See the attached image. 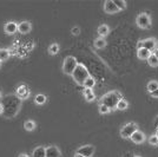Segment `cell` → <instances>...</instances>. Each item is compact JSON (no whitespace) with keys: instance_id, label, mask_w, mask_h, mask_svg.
<instances>
[{"instance_id":"1","label":"cell","mask_w":158,"mask_h":157,"mask_svg":"<svg viewBox=\"0 0 158 157\" xmlns=\"http://www.w3.org/2000/svg\"><path fill=\"white\" fill-rule=\"evenodd\" d=\"M123 98V96H122V93L117 90H113V91H110L105 93L100 100H99V104H103V105H106L109 109H111L112 110H116V108H117V104H118V102L120 99Z\"/></svg>"},{"instance_id":"2","label":"cell","mask_w":158,"mask_h":157,"mask_svg":"<svg viewBox=\"0 0 158 157\" xmlns=\"http://www.w3.org/2000/svg\"><path fill=\"white\" fill-rule=\"evenodd\" d=\"M71 76H72L73 80H74L77 84L83 85V83L86 80V78L90 77V73H89V70L86 69L85 66L83 65V64H79L78 63V65L74 69V71H73V73Z\"/></svg>"},{"instance_id":"3","label":"cell","mask_w":158,"mask_h":157,"mask_svg":"<svg viewBox=\"0 0 158 157\" xmlns=\"http://www.w3.org/2000/svg\"><path fill=\"white\" fill-rule=\"evenodd\" d=\"M77 65H78L77 59L74 58V57H72V56H69L63 62V72L65 74H70L71 76L73 73V71H74V69L77 67Z\"/></svg>"},{"instance_id":"4","label":"cell","mask_w":158,"mask_h":157,"mask_svg":"<svg viewBox=\"0 0 158 157\" xmlns=\"http://www.w3.org/2000/svg\"><path fill=\"white\" fill-rule=\"evenodd\" d=\"M138 130V125L137 123H133V122H130V123H126L125 125H123L122 128H120V136L122 138H124V139H127V138H130L132 136V134L135 132V131Z\"/></svg>"},{"instance_id":"5","label":"cell","mask_w":158,"mask_h":157,"mask_svg":"<svg viewBox=\"0 0 158 157\" xmlns=\"http://www.w3.org/2000/svg\"><path fill=\"white\" fill-rule=\"evenodd\" d=\"M136 24H137V26L140 27V28L146 30V28H149V27L151 26V17L148 13H145V12H142V13H139L138 15H137V18H136Z\"/></svg>"},{"instance_id":"6","label":"cell","mask_w":158,"mask_h":157,"mask_svg":"<svg viewBox=\"0 0 158 157\" xmlns=\"http://www.w3.org/2000/svg\"><path fill=\"white\" fill-rule=\"evenodd\" d=\"M140 45H142V49H146L152 53L158 47V41L156 38H148V39L140 40Z\"/></svg>"},{"instance_id":"7","label":"cell","mask_w":158,"mask_h":157,"mask_svg":"<svg viewBox=\"0 0 158 157\" xmlns=\"http://www.w3.org/2000/svg\"><path fill=\"white\" fill-rule=\"evenodd\" d=\"M77 154L81 155L84 157H92L94 154V146L91 144H85V145H81L77 149Z\"/></svg>"},{"instance_id":"8","label":"cell","mask_w":158,"mask_h":157,"mask_svg":"<svg viewBox=\"0 0 158 157\" xmlns=\"http://www.w3.org/2000/svg\"><path fill=\"white\" fill-rule=\"evenodd\" d=\"M15 95L19 99H27L30 97V89L26 84H21L20 86H18L17 91H15Z\"/></svg>"},{"instance_id":"9","label":"cell","mask_w":158,"mask_h":157,"mask_svg":"<svg viewBox=\"0 0 158 157\" xmlns=\"http://www.w3.org/2000/svg\"><path fill=\"white\" fill-rule=\"evenodd\" d=\"M104 11L109 14H113L119 12L120 10L116 6V4H114L113 0H106V1H104Z\"/></svg>"},{"instance_id":"10","label":"cell","mask_w":158,"mask_h":157,"mask_svg":"<svg viewBox=\"0 0 158 157\" xmlns=\"http://www.w3.org/2000/svg\"><path fill=\"white\" fill-rule=\"evenodd\" d=\"M130 139H131V142H133L135 144H142L145 141L144 132L138 129V130L135 131V132L132 134V136L130 137Z\"/></svg>"},{"instance_id":"11","label":"cell","mask_w":158,"mask_h":157,"mask_svg":"<svg viewBox=\"0 0 158 157\" xmlns=\"http://www.w3.org/2000/svg\"><path fill=\"white\" fill-rule=\"evenodd\" d=\"M61 151L56 145H48L46 148V157H60Z\"/></svg>"},{"instance_id":"12","label":"cell","mask_w":158,"mask_h":157,"mask_svg":"<svg viewBox=\"0 0 158 157\" xmlns=\"http://www.w3.org/2000/svg\"><path fill=\"white\" fill-rule=\"evenodd\" d=\"M32 30V25H31V23L30 21H21L18 24V32H20L21 34H26L28 33L30 31Z\"/></svg>"},{"instance_id":"13","label":"cell","mask_w":158,"mask_h":157,"mask_svg":"<svg viewBox=\"0 0 158 157\" xmlns=\"http://www.w3.org/2000/svg\"><path fill=\"white\" fill-rule=\"evenodd\" d=\"M4 30L7 34H14L18 31V24L15 21H7L4 26Z\"/></svg>"},{"instance_id":"14","label":"cell","mask_w":158,"mask_h":157,"mask_svg":"<svg viewBox=\"0 0 158 157\" xmlns=\"http://www.w3.org/2000/svg\"><path fill=\"white\" fill-rule=\"evenodd\" d=\"M32 157H46V148L39 145L32 151Z\"/></svg>"},{"instance_id":"15","label":"cell","mask_w":158,"mask_h":157,"mask_svg":"<svg viewBox=\"0 0 158 157\" xmlns=\"http://www.w3.org/2000/svg\"><path fill=\"white\" fill-rule=\"evenodd\" d=\"M97 32H98V36L100 38H104V37H106V36L110 33V27L107 26L106 24H102V25L98 26Z\"/></svg>"},{"instance_id":"16","label":"cell","mask_w":158,"mask_h":157,"mask_svg":"<svg viewBox=\"0 0 158 157\" xmlns=\"http://www.w3.org/2000/svg\"><path fill=\"white\" fill-rule=\"evenodd\" d=\"M83 95H84V98H85L86 102H93L96 99V95H94L92 89H84Z\"/></svg>"},{"instance_id":"17","label":"cell","mask_w":158,"mask_h":157,"mask_svg":"<svg viewBox=\"0 0 158 157\" xmlns=\"http://www.w3.org/2000/svg\"><path fill=\"white\" fill-rule=\"evenodd\" d=\"M150 56H151V52L146 49H138L137 50V57L142 60H146Z\"/></svg>"},{"instance_id":"18","label":"cell","mask_w":158,"mask_h":157,"mask_svg":"<svg viewBox=\"0 0 158 157\" xmlns=\"http://www.w3.org/2000/svg\"><path fill=\"white\" fill-rule=\"evenodd\" d=\"M46 100H47V97L44 93H38L34 97V103L37 105H44L46 103Z\"/></svg>"},{"instance_id":"19","label":"cell","mask_w":158,"mask_h":157,"mask_svg":"<svg viewBox=\"0 0 158 157\" xmlns=\"http://www.w3.org/2000/svg\"><path fill=\"white\" fill-rule=\"evenodd\" d=\"M96 85V79L93 78L92 76H90L89 78H86V80L83 83L84 89H93V86Z\"/></svg>"},{"instance_id":"20","label":"cell","mask_w":158,"mask_h":157,"mask_svg":"<svg viewBox=\"0 0 158 157\" xmlns=\"http://www.w3.org/2000/svg\"><path fill=\"white\" fill-rule=\"evenodd\" d=\"M129 108V102L126 100V99L122 98L118 102V104H117V108H116V110H119V111H124Z\"/></svg>"},{"instance_id":"21","label":"cell","mask_w":158,"mask_h":157,"mask_svg":"<svg viewBox=\"0 0 158 157\" xmlns=\"http://www.w3.org/2000/svg\"><path fill=\"white\" fill-rule=\"evenodd\" d=\"M35 126H37V124H35V122L32 121V119H27L26 122L24 123V129L26 131H33L35 129Z\"/></svg>"},{"instance_id":"22","label":"cell","mask_w":158,"mask_h":157,"mask_svg":"<svg viewBox=\"0 0 158 157\" xmlns=\"http://www.w3.org/2000/svg\"><path fill=\"white\" fill-rule=\"evenodd\" d=\"M59 50H60V47L59 45L57 44V43H53V44H51V45L48 46V53L51 54V56H54V54H57V53L59 52Z\"/></svg>"},{"instance_id":"23","label":"cell","mask_w":158,"mask_h":157,"mask_svg":"<svg viewBox=\"0 0 158 157\" xmlns=\"http://www.w3.org/2000/svg\"><path fill=\"white\" fill-rule=\"evenodd\" d=\"M158 89V82L157 80H150L149 83H148V85H146V90L150 92H153L155 90H157Z\"/></svg>"},{"instance_id":"24","label":"cell","mask_w":158,"mask_h":157,"mask_svg":"<svg viewBox=\"0 0 158 157\" xmlns=\"http://www.w3.org/2000/svg\"><path fill=\"white\" fill-rule=\"evenodd\" d=\"M146 62H148V64L150 66H152V67H157L158 66V58L155 54H152V53H151V56L146 59Z\"/></svg>"},{"instance_id":"25","label":"cell","mask_w":158,"mask_h":157,"mask_svg":"<svg viewBox=\"0 0 158 157\" xmlns=\"http://www.w3.org/2000/svg\"><path fill=\"white\" fill-rule=\"evenodd\" d=\"M10 58V51L7 49H0V62H6Z\"/></svg>"},{"instance_id":"26","label":"cell","mask_w":158,"mask_h":157,"mask_svg":"<svg viewBox=\"0 0 158 157\" xmlns=\"http://www.w3.org/2000/svg\"><path fill=\"white\" fill-rule=\"evenodd\" d=\"M106 46V40L104 38H97L94 40V47L97 49H104Z\"/></svg>"},{"instance_id":"27","label":"cell","mask_w":158,"mask_h":157,"mask_svg":"<svg viewBox=\"0 0 158 157\" xmlns=\"http://www.w3.org/2000/svg\"><path fill=\"white\" fill-rule=\"evenodd\" d=\"M114 1V4H116V6L118 7L120 11H123V10H125L126 6H127V4H126V1H123V0H113Z\"/></svg>"},{"instance_id":"28","label":"cell","mask_w":158,"mask_h":157,"mask_svg":"<svg viewBox=\"0 0 158 157\" xmlns=\"http://www.w3.org/2000/svg\"><path fill=\"white\" fill-rule=\"evenodd\" d=\"M99 113H102V115H106V113H110L111 112V109H109L106 105H103V104H99Z\"/></svg>"},{"instance_id":"29","label":"cell","mask_w":158,"mask_h":157,"mask_svg":"<svg viewBox=\"0 0 158 157\" xmlns=\"http://www.w3.org/2000/svg\"><path fill=\"white\" fill-rule=\"evenodd\" d=\"M148 142L151 144V145H155V146H158V138L156 135H151L149 139H148Z\"/></svg>"},{"instance_id":"30","label":"cell","mask_w":158,"mask_h":157,"mask_svg":"<svg viewBox=\"0 0 158 157\" xmlns=\"http://www.w3.org/2000/svg\"><path fill=\"white\" fill-rule=\"evenodd\" d=\"M71 32H72V34H74V36H78L79 33H80V28H79L78 26H74Z\"/></svg>"},{"instance_id":"31","label":"cell","mask_w":158,"mask_h":157,"mask_svg":"<svg viewBox=\"0 0 158 157\" xmlns=\"http://www.w3.org/2000/svg\"><path fill=\"white\" fill-rule=\"evenodd\" d=\"M151 96L152 97H155V98H158V89L157 90H155L153 92H151Z\"/></svg>"},{"instance_id":"32","label":"cell","mask_w":158,"mask_h":157,"mask_svg":"<svg viewBox=\"0 0 158 157\" xmlns=\"http://www.w3.org/2000/svg\"><path fill=\"white\" fill-rule=\"evenodd\" d=\"M152 54H155V56H156V57L158 58V47L156 49V50H155V51H153V52H152Z\"/></svg>"},{"instance_id":"33","label":"cell","mask_w":158,"mask_h":157,"mask_svg":"<svg viewBox=\"0 0 158 157\" xmlns=\"http://www.w3.org/2000/svg\"><path fill=\"white\" fill-rule=\"evenodd\" d=\"M2 111H4V105L0 103V113H2Z\"/></svg>"},{"instance_id":"34","label":"cell","mask_w":158,"mask_h":157,"mask_svg":"<svg viewBox=\"0 0 158 157\" xmlns=\"http://www.w3.org/2000/svg\"><path fill=\"white\" fill-rule=\"evenodd\" d=\"M18 157H30V156H28L27 154H20V155Z\"/></svg>"},{"instance_id":"35","label":"cell","mask_w":158,"mask_h":157,"mask_svg":"<svg viewBox=\"0 0 158 157\" xmlns=\"http://www.w3.org/2000/svg\"><path fill=\"white\" fill-rule=\"evenodd\" d=\"M74 157H84V156H81V155H79V154H77V152H76V155H74Z\"/></svg>"},{"instance_id":"36","label":"cell","mask_w":158,"mask_h":157,"mask_svg":"<svg viewBox=\"0 0 158 157\" xmlns=\"http://www.w3.org/2000/svg\"><path fill=\"white\" fill-rule=\"evenodd\" d=\"M155 122H156V125H157V126H158V117L156 118V119H155Z\"/></svg>"},{"instance_id":"37","label":"cell","mask_w":158,"mask_h":157,"mask_svg":"<svg viewBox=\"0 0 158 157\" xmlns=\"http://www.w3.org/2000/svg\"><path fill=\"white\" fill-rule=\"evenodd\" d=\"M155 135H156V136H157V138H158V130L156 131V134H155Z\"/></svg>"},{"instance_id":"38","label":"cell","mask_w":158,"mask_h":157,"mask_svg":"<svg viewBox=\"0 0 158 157\" xmlns=\"http://www.w3.org/2000/svg\"><path fill=\"white\" fill-rule=\"evenodd\" d=\"M133 157H142V156H138V155H136V156H133Z\"/></svg>"},{"instance_id":"39","label":"cell","mask_w":158,"mask_h":157,"mask_svg":"<svg viewBox=\"0 0 158 157\" xmlns=\"http://www.w3.org/2000/svg\"><path fill=\"white\" fill-rule=\"evenodd\" d=\"M0 98H1V92H0Z\"/></svg>"},{"instance_id":"40","label":"cell","mask_w":158,"mask_h":157,"mask_svg":"<svg viewBox=\"0 0 158 157\" xmlns=\"http://www.w3.org/2000/svg\"><path fill=\"white\" fill-rule=\"evenodd\" d=\"M0 67H1V62H0Z\"/></svg>"},{"instance_id":"41","label":"cell","mask_w":158,"mask_h":157,"mask_svg":"<svg viewBox=\"0 0 158 157\" xmlns=\"http://www.w3.org/2000/svg\"><path fill=\"white\" fill-rule=\"evenodd\" d=\"M157 130H158V126H157Z\"/></svg>"}]
</instances>
